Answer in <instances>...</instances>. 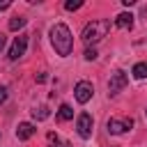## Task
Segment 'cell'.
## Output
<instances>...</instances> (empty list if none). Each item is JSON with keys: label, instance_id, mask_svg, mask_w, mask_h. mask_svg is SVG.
Masks as SVG:
<instances>
[{"label": "cell", "instance_id": "8992f818", "mask_svg": "<svg viewBox=\"0 0 147 147\" xmlns=\"http://www.w3.org/2000/svg\"><path fill=\"white\" fill-rule=\"evenodd\" d=\"M25 48H28V34H18L14 39V44H11V48H9V60L16 62L18 57H23L25 55Z\"/></svg>", "mask_w": 147, "mask_h": 147}, {"label": "cell", "instance_id": "7a4b0ae2", "mask_svg": "<svg viewBox=\"0 0 147 147\" xmlns=\"http://www.w3.org/2000/svg\"><path fill=\"white\" fill-rule=\"evenodd\" d=\"M110 30V21L108 18H96L92 23H87L83 28V41L85 44H96L99 39H103Z\"/></svg>", "mask_w": 147, "mask_h": 147}, {"label": "cell", "instance_id": "9a60e30c", "mask_svg": "<svg viewBox=\"0 0 147 147\" xmlns=\"http://www.w3.org/2000/svg\"><path fill=\"white\" fill-rule=\"evenodd\" d=\"M85 60H96V48H85Z\"/></svg>", "mask_w": 147, "mask_h": 147}, {"label": "cell", "instance_id": "277c9868", "mask_svg": "<svg viewBox=\"0 0 147 147\" xmlns=\"http://www.w3.org/2000/svg\"><path fill=\"white\" fill-rule=\"evenodd\" d=\"M92 126H94L92 115H90V113H80L78 119H76V129H78V136H80L83 140H87V138L92 136Z\"/></svg>", "mask_w": 147, "mask_h": 147}, {"label": "cell", "instance_id": "ffe728a7", "mask_svg": "<svg viewBox=\"0 0 147 147\" xmlns=\"http://www.w3.org/2000/svg\"><path fill=\"white\" fill-rule=\"evenodd\" d=\"M7 7H9V2H0V11H2V9H7Z\"/></svg>", "mask_w": 147, "mask_h": 147}, {"label": "cell", "instance_id": "9c48e42d", "mask_svg": "<svg viewBox=\"0 0 147 147\" xmlns=\"http://www.w3.org/2000/svg\"><path fill=\"white\" fill-rule=\"evenodd\" d=\"M115 25H117V28H124V30H131V28H133V14H131V11H122V14L115 18Z\"/></svg>", "mask_w": 147, "mask_h": 147}, {"label": "cell", "instance_id": "ac0fdd59", "mask_svg": "<svg viewBox=\"0 0 147 147\" xmlns=\"http://www.w3.org/2000/svg\"><path fill=\"white\" fill-rule=\"evenodd\" d=\"M53 147H71V145H69V142H60V140H55Z\"/></svg>", "mask_w": 147, "mask_h": 147}, {"label": "cell", "instance_id": "5bb4252c", "mask_svg": "<svg viewBox=\"0 0 147 147\" xmlns=\"http://www.w3.org/2000/svg\"><path fill=\"white\" fill-rule=\"evenodd\" d=\"M80 7H83V2H80V0H67V2H64V9H69V11L80 9Z\"/></svg>", "mask_w": 147, "mask_h": 147}, {"label": "cell", "instance_id": "7c38bea8", "mask_svg": "<svg viewBox=\"0 0 147 147\" xmlns=\"http://www.w3.org/2000/svg\"><path fill=\"white\" fill-rule=\"evenodd\" d=\"M25 23H28V18H25V16H14V18L9 21V30H14V32H16V30H21Z\"/></svg>", "mask_w": 147, "mask_h": 147}, {"label": "cell", "instance_id": "e0dca14e", "mask_svg": "<svg viewBox=\"0 0 147 147\" xmlns=\"http://www.w3.org/2000/svg\"><path fill=\"white\" fill-rule=\"evenodd\" d=\"M46 78H48L46 74H39V76H34V80H37V83H46Z\"/></svg>", "mask_w": 147, "mask_h": 147}, {"label": "cell", "instance_id": "52a82bcc", "mask_svg": "<svg viewBox=\"0 0 147 147\" xmlns=\"http://www.w3.org/2000/svg\"><path fill=\"white\" fill-rule=\"evenodd\" d=\"M106 126H108L110 133L119 136V133H124V131H129V129L133 126V119H131V117H124V119H115V117H113V119H108Z\"/></svg>", "mask_w": 147, "mask_h": 147}, {"label": "cell", "instance_id": "5b68a950", "mask_svg": "<svg viewBox=\"0 0 147 147\" xmlns=\"http://www.w3.org/2000/svg\"><path fill=\"white\" fill-rule=\"evenodd\" d=\"M74 94H76V101L78 103H87L92 99V94H94V87H92L90 80H78L76 87H74Z\"/></svg>", "mask_w": 147, "mask_h": 147}, {"label": "cell", "instance_id": "30bf717a", "mask_svg": "<svg viewBox=\"0 0 147 147\" xmlns=\"http://www.w3.org/2000/svg\"><path fill=\"white\" fill-rule=\"evenodd\" d=\"M131 74H133V78H138V80L147 78V62H138V64H133Z\"/></svg>", "mask_w": 147, "mask_h": 147}, {"label": "cell", "instance_id": "4fadbf2b", "mask_svg": "<svg viewBox=\"0 0 147 147\" xmlns=\"http://www.w3.org/2000/svg\"><path fill=\"white\" fill-rule=\"evenodd\" d=\"M48 115H51V110H48L46 106H39V108L32 110V117H34V119H46Z\"/></svg>", "mask_w": 147, "mask_h": 147}, {"label": "cell", "instance_id": "ba28073f", "mask_svg": "<svg viewBox=\"0 0 147 147\" xmlns=\"http://www.w3.org/2000/svg\"><path fill=\"white\" fill-rule=\"evenodd\" d=\"M34 124H30V122H21L18 126H16V138L18 140H28V138H32L34 136Z\"/></svg>", "mask_w": 147, "mask_h": 147}, {"label": "cell", "instance_id": "8fae6325", "mask_svg": "<svg viewBox=\"0 0 147 147\" xmlns=\"http://www.w3.org/2000/svg\"><path fill=\"white\" fill-rule=\"evenodd\" d=\"M57 117H60L62 122H67V119H71V117H74V110H71V106H67V103H62V106H60V110H57Z\"/></svg>", "mask_w": 147, "mask_h": 147}, {"label": "cell", "instance_id": "d6986e66", "mask_svg": "<svg viewBox=\"0 0 147 147\" xmlns=\"http://www.w3.org/2000/svg\"><path fill=\"white\" fill-rule=\"evenodd\" d=\"M5 44H7V37H5V34H2V32H0V51H2V48H5Z\"/></svg>", "mask_w": 147, "mask_h": 147}, {"label": "cell", "instance_id": "6da1fadb", "mask_svg": "<svg viewBox=\"0 0 147 147\" xmlns=\"http://www.w3.org/2000/svg\"><path fill=\"white\" fill-rule=\"evenodd\" d=\"M51 44H53V48H55V53H57L60 57L71 55L74 37H71V32H69V28H67L64 23H55V25L51 28Z\"/></svg>", "mask_w": 147, "mask_h": 147}, {"label": "cell", "instance_id": "2e32d148", "mask_svg": "<svg viewBox=\"0 0 147 147\" xmlns=\"http://www.w3.org/2000/svg\"><path fill=\"white\" fill-rule=\"evenodd\" d=\"M5 99H7V87L0 85V103H5Z\"/></svg>", "mask_w": 147, "mask_h": 147}, {"label": "cell", "instance_id": "3957f363", "mask_svg": "<svg viewBox=\"0 0 147 147\" xmlns=\"http://www.w3.org/2000/svg\"><path fill=\"white\" fill-rule=\"evenodd\" d=\"M126 83H129V76H126L122 69H117V71L110 76V80H108V92L115 96V94H119V92L126 87Z\"/></svg>", "mask_w": 147, "mask_h": 147}]
</instances>
